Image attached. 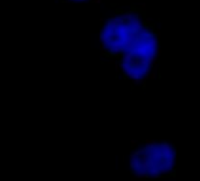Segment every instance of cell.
Segmentation results:
<instances>
[{
    "label": "cell",
    "mask_w": 200,
    "mask_h": 181,
    "mask_svg": "<svg viewBox=\"0 0 200 181\" xmlns=\"http://www.w3.org/2000/svg\"><path fill=\"white\" fill-rule=\"evenodd\" d=\"M159 31L153 20L148 18L133 41L115 62L116 70L124 79L145 85L155 78L159 56Z\"/></svg>",
    "instance_id": "6da1fadb"
},
{
    "label": "cell",
    "mask_w": 200,
    "mask_h": 181,
    "mask_svg": "<svg viewBox=\"0 0 200 181\" xmlns=\"http://www.w3.org/2000/svg\"><path fill=\"white\" fill-rule=\"evenodd\" d=\"M145 7L132 5L118 11L103 23L100 32V50L104 58L115 64L133 41L148 20Z\"/></svg>",
    "instance_id": "7a4b0ae2"
},
{
    "label": "cell",
    "mask_w": 200,
    "mask_h": 181,
    "mask_svg": "<svg viewBox=\"0 0 200 181\" xmlns=\"http://www.w3.org/2000/svg\"><path fill=\"white\" fill-rule=\"evenodd\" d=\"M133 174H135L140 181H146L149 179V172H146V170H143V169H136L132 172Z\"/></svg>",
    "instance_id": "3957f363"
},
{
    "label": "cell",
    "mask_w": 200,
    "mask_h": 181,
    "mask_svg": "<svg viewBox=\"0 0 200 181\" xmlns=\"http://www.w3.org/2000/svg\"><path fill=\"white\" fill-rule=\"evenodd\" d=\"M66 3H73V4H79V3H95L98 1V0H62Z\"/></svg>",
    "instance_id": "277c9868"
},
{
    "label": "cell",
    "mask_w": 200,
    "mask_h": 181,
    "mask_svg": "<svg viewBox=\"0 0 200 181\" xmlns=\"http://www.w3.org/2000/svg\"><path fill=\"white\" fill-rule=\"evenodd\" d=\"M131 181H140V180H139V179H138V178H137L135 174H133V175L131 176Z\"/></svg>",
    "instance_id": "5b68a950"
},
{
    "label": "cell",
    "mask_w": 200,
    "mask_h": 181,
    "mask_svg": "<svg viewBox=\"0 0 200 181\" xmlns=\"http://www.w3.org/2000/svg\"><path fill=\"white\" fill-rule=\"evenodd\" d=\"M136 144H137V141H136V140H131V146H132V147H135Z\"/></svg>",
    "instance_id": "8992f818"
},
{
    "label": "cell",
    "mask_w": 200,
    "mask_h": 181,
    "mask_svg": "<svg viewBox=\"0 0 200 181\" xmlns=\"http://www.w3.org/2000/svg\"><path fill=\"white\" fill-rule=\"evenodd\" d=\"M160 181H176L174 179H161Z\"/></svg>",
    "instance_id": "52a82bcc"
}]
</instances>
